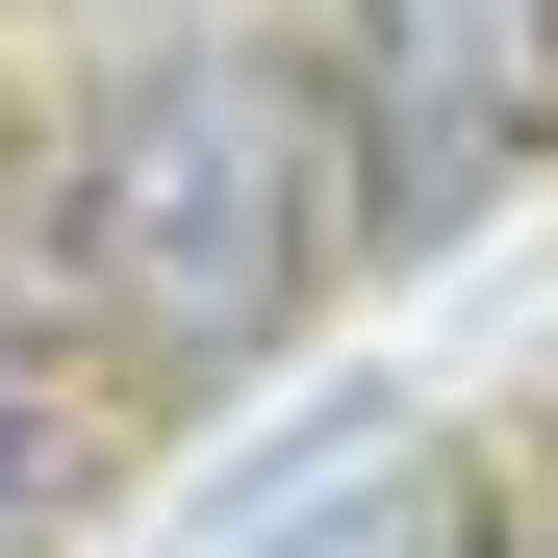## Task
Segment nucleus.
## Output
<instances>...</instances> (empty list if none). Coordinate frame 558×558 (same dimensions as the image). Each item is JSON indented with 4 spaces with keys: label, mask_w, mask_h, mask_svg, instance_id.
Masks as SVG:
<instances>
[{
    "label": "nucleus",
    "mask_w": 558,
    "mask_h": 558,
    "mask_svg": "<svg viewBox=\"0 0 558 558\" xmlns=\"http://www.w3.org/2000/svg\"><path fill=\"white\" fill-rule=\"evenodd\" d=\"M305 229H330V153H305V102H279L254 51H178V76H128L102 128H76V305L102 330H153V355H254L279 305H305Z\"/></svg>",
    "instance_id": "f257e3e1"
},
{
    "label": "nucleus",
    "mask_w": 558,
    "mask_h": 558,
    "mask_svg": "<svg viewBox=\"0 0 558 558\" xmlns=\"http://www.w3.org/2000/svg\"><path fill=\"white\" fill-rule=\"evenodd\" d=\"M0 508H26V381H0Z\"/></svg>",
    "instance_id": "20e7f679"
},
{
    "label": "nucleus",
    "mask_w": 558,
    "mask_h": 558,
    "mask_svg": "<svg viewBox=\"0 0 558 558\" xmlns=\"http://www.w3.org/2000/svg\"><path fill=\"white\" fill-rule=\"evenodd\" d=\"M279 558H558V533H457L432 483H381V508H330V533H279Z\"/></svg>",
    "instance_id": "7ed1b4c3"
},
{
    "label": "nucleus",
    "mask_w": 558,
    "mask_h": 558,
    "mask_svg": "<svg viewBox=\"0 0 558 558\" xmlns=\"http://www.w3.org/2000/svg\"><path fill=\"white\" fill-rule=\"evenodd\" d=\"M558 128V0H355V254H432Z\"/></svg>",
    "instance_id": "f03ea898"
}]
</instances>
